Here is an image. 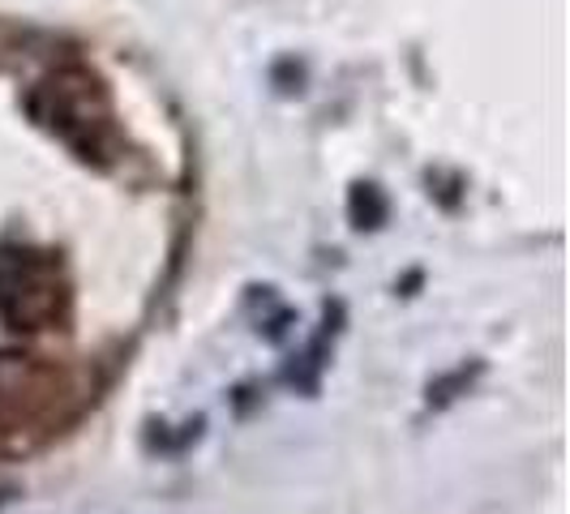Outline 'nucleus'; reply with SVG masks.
<instances>
[{
    "mask_svg": "<svg viewBox=\"0 0 570 514\" xmlns=\"http://www.w3.org/2000/svg\"><path fill=\"white\" fill-rule=\"evenodd\" d=\"M57 275L30 254H0V317L13 330H39L57 317Z\"/></svg>",
    "mask_w": 570,
    "mask_h": 514,
    "instance_id": "f257e3e1",
    "label": "nucleus"
},
{
    "mask_svg": "<svg viewBox=\"0 0 570 514\" xmlns=\"http://www.w3.org/2000/svg\"><path fill=\"white\" fill-rule=\"evenodd\" d=\"M352 219H356V228H377L386 219V198L373 185H356L352 189Z\"/></svg>",
    "mask_w": 570,
    "mask_h": 514,
    "instance_id": "f03ea898",
    "label": "nucleus"
}]
</instances>
